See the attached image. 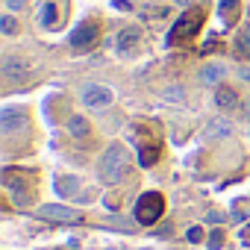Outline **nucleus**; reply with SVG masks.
I'll return each instance as SVG.
<instances>
[{
    "label": "nucleus",
    "instance_id": "nucleus-4",
    "mask_svg": "<svg viewBox=\"0 0 250 250\" xmlns=\"http://www.w3.org/2000/svg\"><path fill=\"white\" fill-rule=\"evenodd\" d=\"M36 215H39L42 221H53V224H77V221H80V212H77V209L56 206V203H44Z\"/></svg>",
    "mask_w": 250,
    "mask_h": 250
},
{
    "label": "nucleus",
    "instance_id": "nucleus-12",
    "mask_svg": "<svg viewBox=\"0 0 250 250\" xmlns=\"http://www.w3.org/2000/svg\"><path fill=\"white\" fill-rule=\"evenodd\" d=\"M221 21L227 24V27H232L235 24V18H238V0H221Z\"/></svg>",
    "mask_w": 250,
    "mask_h": 250
},
{
    "label": "nucleus",
    "instance_id": "nucleus-2",
    "mask_svg": "<svg viewBox=\"0 0 250 250\" xmlns=\"http://www.w3.org/2000/svg\"><path fill=\"white\" fill-rule=\"evenodd\" d=\"M203 18H206L203 9H188L186 15H180V21H177V24L171 27V33H168V44H183V42L194 39L197 30L203 27Z\"/></svg>",
    "mask_w": 250,
    "mask_h": 250
},
{
    "label": "nucleus",
    "instance_id": "nucleus-1",
    "mask_svg": "<svg viewBox=\"0 0 250 250\" xmlns=\"http://www.w3.org/2000/svg\"><path fill=\"white\" fill-rule=\"evenodd\" d=\"M127 168H130L127 147L115 142V145H109V147H106V153L100 156L97 177H100V183H106V186H115V183H121L124 177H127Z\"/></svg>",
    "mask_w": 250,
    "mask_h": 250
},
{
    "label": "nucleus",
    "instance_id": "nucleus-10",
    "mask_svg": "<svg viewBox=\"0 0 250 250\" xmlns=\"http://www.w3.org/2000/svg\"><path fill=\"white\" fill-rule=\"evenodd\" d=\"M68 133H71L74 139H85V136L91 133V127H88V121H85L83 115H71V118H68Z\"/></svg>",
    "mask_w": 250,
    "mask_h": 250
},
{
    "label": "nucleus",
    "instance_id": "nucleus-15",
    "mask_svg": "<svg viewBox=\"0 0 250 250\" xmlns=\"http://www.w3.org/2000/svg\"><path fill=\"white\" fill-rule=\"evenodd\" d=\"M80 188V180L77 177H56V191L59 194H71Z\"/></svg>",
    "mask_w": 250,
    "mask_h": 250
},
{
    "label": "nucleus",
    "instance_id": "nucleus-7",
    "mask_svg": "<svg viewBox=\"0 0 250 250\" xmlns=\"http://www.w3.org/2000/svg\"><path fill=\"white\" fill-rule=\"evenodd\" d=\"M112 100H115V94H112L106 85H85V88H83V103H85L88 109H106Z\"/></svg>",
    "mask_w": 250,
    "mask_h": 250
},
{
    "label": "nucleus",
    "instance_id": "nucleus-3",
    "mask_svg": "<svg viewBox=\"0 0 250 250\" xmlns=\"http://www.w3.org/2000/svg\"><path fill=\"white\" fill-rule=\"evenodd\" d=\"M162 212H165V197L156 194V191L142 194L139 203H136V221H139L142 227H153V224L162 218Z\"/></svg>",
    "mask_w": 250,
    "mask_h": 250
},
{
    "label": "nucleus",
    "instance_id": "nucleus-14",
    "mask_svg": "<svg viewBox=\"0 0 250 250\" xmlns=\"http://www.w3.org/2000/svg\"><path fill=\"white\" fill-rule=\"evenodd\" d=\"M224 77V65H206L203 71H200V80L206 83V85H212V83H218Z\"/></svg>",
    "mask_w": 250,
    "mask_h": 250
},
{
    "label": "nucleus",
    "instance_id": "nucleus-26",
    "mask_svg": "<svg viewBox=\"0 0 250 250\" xmlns=\"http://www.w3.org/2000/svg\"><path fill=\"white\" fill-rule=\"evenodd\" d=\"M241 77H244V80L250 83V68H244V71H241Z\"/></svg>",
    "mask_w": 250,
    "mask_h": 250
},
{
    "label": "nucleus",
    "instance_id": "nucleus-11",
    "mask_svg": "<svg viewBox=\"0 0 250 250\" xmlns=\"http://www.w3.org/2000/svg\"><path fill=\"white\" fill-rule=\"evenodd\" d=\"M215 103H218L221 109H232V106L238 103L235 88H229V85H218V91H215Z\"/></svg>",
    "mask_w": 250,
    "mask_h": 250
},
{
    "label": "nucleus",
    "instance_id": "nucleus-19",
    "mask_svg": "<svg viewBox=\"0 0 250 250\" xmlns=\"http://www.w3.org/2000/svg\"><path fill=\"white\" fill-rule=\"evenodd\" d=\"M232 215H235V221L250 218V200H238V203L232 206Z\"/></svg>",
    "mask_w": 250,
    "mask_h": 250
},
{
    "label": "nucleus",
    "instance_id": "nucleus-22",
    "mask_svg": "<svg viewBox=\"0 0 250 250\" xmlns=\"http://www.w3.org/2000/svg\"><path fill=\"white\" fill-rule=\"evenodd\" d=\"M206 244H209V247H212V250H221V247H224V235H221V232H212V235H209V241H206Z\"/></svg>",
    "mask_w": 250,
    "mask_h": 250
},
{
    "label": "nucleus",
    "instance_id": "nucleus-6",
    "mask_svg": "<svg viewBox=\"0 0 250 250\" xmlns=\"http://www.w3.org/2000/svg\"><path fill=\"white\" fill-rule=\"evenodd\" d=\"M97 42V24L94 21H83L71 30V47L74 50H85V47H94Z\"/></svg>",
    "mask_w": 250,
    "mask_h": 250
},
{
    "label": "nucleus",
    "instance_id": "nucleus-18",
    "mask_svg": "<svg viewBox=\"0 0 250 250\" xmlns=\"http://www.w3.org/2000/svg\"><path fill=\"white\" fill-rule=\"evenodd\" d=\"M0 30H3V36H15L18 33V21L12 15H3L0 18Z\"/></svg>",
    "mask_w": 250,
    "mask_h": 250
},
{
    "label": "nucleus",
    "instance_id": "nucleus-8",
    "mask_svg": "<svg viewBox=\"0 0 250 250\" xmlns=\"http://www.w3.org/2000/svg\"><path fill=\"white\" fill-rule=\"evenodd\" d=\"M142 44V30L139 27H124L115 39V50L118 53H133L136 47Z\"/></svg>",
    "mask_w": 250,
    "mask_h": 250
},
{
    "label": "nucleus",
    "instance_id": "nucleus-27",
    "mask_svg": "<svg viewBox=\"0 0 250 250\" xmlns=\"http://www.w3.org/2000/svg\"><path fill=\"white\" fill-rule=\"evenodd\" d=\"M177 3H188V0H177Z\"/></svg>",
    "mask_w": 250,
    "mask_h": 250
},
{
    "label": "nucleus",
    "instance_id": "nucleus-24",
    "mask_svg": "<svg viewBox=\"0 0 250 250\" xmlns=\"http://www.w3.org/2000/svg\"><path fill=\"white\" fill-rule=\"evenodd\" d=\"M112 6H118V9H124V12L130 9V3H127V0H112Z\"/></svg>",
    "mask_w": 250,
    "mask_h": 250
},
{
    "label": "nucleus",
    "instance_id": "nucleus-21",
    "mask_svg": "<svg viewBox=\"0 0 250 250\" xmlns=\"http://www.w3.org/2000/svg\"><path fill=\"white\" fill-rule=\"evenodd\" d=\"M186 238H188L191 244H197V241H203V229H200V227H188V232H186Z\"/></svg>",
    "mask_w": 250,
    "mask_h": 250
},
{
    "label": "nucleus",
    "instance_id": "nucleus-13",
    "mask_svg": "<svg viewBox=\"0 0 250 250\" xmlns=\"http://www.w3.org/2000/svg\"><path fill=\"white\" fill-rule=\"evenodd\" d=\"M235 56L250 59V27H244V30L235 36Z\"/></svg>",
    "mask_w": 250,
    "mask_h": 250
},
{
    "label": "nucleus",
    "instance_id": "nucleus-16",
    "mask_svg": "<svg viewBox=\"0 0 250 250\" xmlns=\"http://www.w3.org/2000/svg\"><path fill=\"white\" fill-rule=\"evenodd\" d=\"M39 21H42V27H53L56 24V6L53 3H44L42 12H39Z\"/></svg>",
    "mask_w": 250,
    "mask_h": 250
},
{
    "label": "nucleus",
    "instance_id": "nucleus-17",
    "mask_svg": "<svg viewBox=\"0 0 250 250\" xmlns=\"http://www.w3.org/2000/svg\"><path fill=\"white\" fill-rule=\"evenodd\" d=\"M142 165H153L156 159H159V145H147V147H142Z\"/></svg>",
    "mask_w": 250,
    "mask_h": 250
},
{
    "label": "nucleus",
    "instance_id": "nucleus-9",
    "mask_svg": "<svg viewBox=\"0 0 250 250\" xmlns=\"http://www.w3.org/2000/svg\"><path fill=\"white\" fill-rule=\"evenodd\" d=\"M27 71H30L27 59H21V56H6V59H3V77H9V80H21Z\"/></svg>",
    "mask_w": 250,
    "mask_h": 250
},
{
    "label": "nucleus",
    "instance_id": "nucleus-20",
    "mask_svg": "<svg viewBox=\"0 0 250 250\" xmlns=\"http://www.w3.org/2000/svg\"><path fill=\"white\" fill-rule=\"evenodd\" d=\"M232 127H229V124L227 121H212V127H209V136H227Z\"/></svg>",
    "mask_w": 250,
    "mask_h": 250
},
{
    "label": "nucleus",
    "instance_id": "nucleus-5",
    "mask_svg": "<svg viewBox=\"0 0 250 250\" xmlns=\"http://www.w3.org/2000/svg\"><path fill=\"white\" fill-rule=\"evenodd\" d=\"M24 124H27V112L24 109H18V106L0 109V133L3 136H12V133L24 130Z\"/></svg>",
    "mask_w": 250,
    "mask_h": 250
},
{
    "label": "nucleus",
    "instance_id": "nucleus-25",
    "mask_svg": "<svg viewBox=\"0 0 250 250\" xmlns=\"http://www.w3.org/2000/svg\"><path fill=\"white\" fill-rule=\"evenodd\" d=\"M209 224H224V218L218 212H209Z\"/></svg>",
    "mask_w": 250,
    "mask_h": 250
},
{
    "label": "nucleus",
    "instance_id": "nucleus-23",
    "mask_svg": "<svg viewBox=\"0 0 250 250\" xmlns=\"http://www.w3.org/2000/svg\"><path fill=\"white\" fill-rule=\"evenodd\" d=\"M6 6H9L12 12H21V9L27 6V0H6Z\"/></svg>",
    "mask_w": 250,
    "mask_h": 250
}]
</instances>
